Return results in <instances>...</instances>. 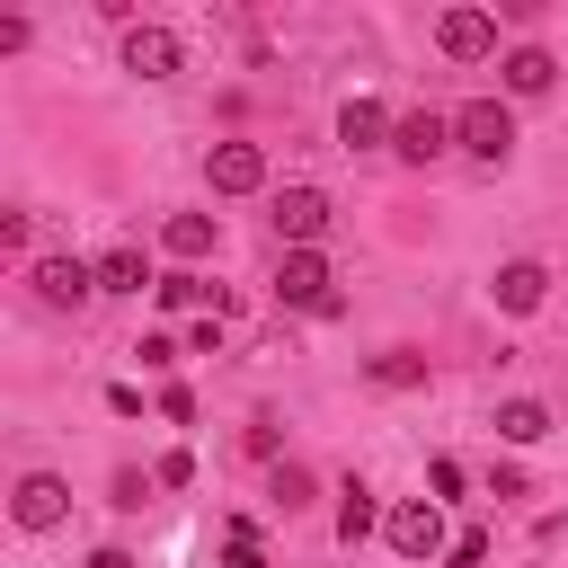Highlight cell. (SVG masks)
Returning a JSON list of instances; mask_svg holds the SVG:
<instances>
[{"mask_svg":"<svg viewBox=\"0 0 568 568\" xmlns=\"http://www.w3.org/2000/svg\"><path fill=\"white\" fill-rule=\"evenodd\" d=\"M275 302L284 311H337V275H328V257L320 248H284V266H275Z\"/></svg>","mask_w":568,"mask_h":568,"instance_id":"cell-1","label":"cell"},{"mask_svg":"<svg viewBox=\"0 0 568 568\" xmlns=\"http://www.w3.org/2000/svg\"><path fill=\"white\" fill-rule=\"evenodd\" d=\"M453 151H470V160H506L515 151V115L497 106V98H470V106H453Z\"/></svg>","mask_w":568,"mask_h":568,"instance_id":"cell-2","label":"cell"},{"mask_svg":"<svg viewBox=\"0 0 568 568\" xmlns=\"http://www.w3.org/2000/svg\"><path fill=\"white\" fill-rule=\"evenodd\" d=\"M382 541H390L399 559H435V550H453V541H444V506H435V497H399V506L382 515Z\"/></svg>","mask_w":568,"mask_h":568,"instance_id":"cell-3","label":"cell"},{"mask_svg":"<svg viewBox=\"0 0 568 568\" xmlns=\"http://www.w3.org/2000/svg\"><path fill=\"white\" fill-rule=\"evenodd\" d=\"M328 222H337V204H328L320 186H284V195H275V240H284V248H320Z\"/></svg>","mask_w":568,"mask_h":568,"instance_id":"cell-4","label":"cell"},{"mask_svg":"<svg viewBox=\"0 0 568 568\" xmlns=\"http://www.w3.org/2000/svg\"><path fill=\"white\" fill-rule=\"evenodd\" d=\"M204 186L213 195H257L266 186V151L257 142H213L204 151Z\"/></svg>","mask_w":568,"mask_h":568,"instance_id":"cell-5","label":"cell"},{"mask_svg":"<svg viewBox=\"0 0 568 568\" xmlns=\"http://www.w3.org/2000/svg\"><path fill=\"white\" fill-rule=\"evenodd\" d=\"M27 284H36V302L80 311V302L98 293V266H89V257H36V275H27Z\"/></svg>","mask_w":568,"mask_h":568,"instance_id":"cell-6","label":"cell"},{"mask_svg":"<svg viewBox=\"0 0 568 568\" xmlns=\"http://www.w3.org/2000/svg\"><path fill=\"white\" fill-rule=\"evenodd\" d=\"M435 44H444L453 62H488V53H497V18H488V9H444V18H435Z\"/></svg>","mask_w":568,"mask_h":568,"instance_id":"cell-7","label":"cell"},{"mask_svg":"<svg viewBox=\"0 0 568 568\" xmlns=\"http://www.w3.org/2000/svg\"><path fill=\"white\" fill-rule=\"evenodd\" d=\"M178 62H186V44H178L169 27H151V18L124 27V71H133V80H169Z\"/></svg>","mask_w":568,"mask_h":568,"instance_id":"cell-8","label":"cell"},{"mask_svg":"<svg viewBox=\"0 0 568 568\" xmlns=\"http://www.w3.org/2000/svg\"><path fill=\"white\" fill-rule=\"evenodd\" d=\"M390 151H399V160H417V169H426V160H444V151H453V115L408 106V115L390 124Z\"/></svg>","mask_w":568,"mask_h":568,"instance_id":"cell-9","label":"cell"},{"mask_svg":"<svg viewBox=\"0 0 568 568\" xmlns=\"http://www.w3.org/2000/svg\"><path fill=\"white\" fill-rule=\"evenodd\" d=\"M9 515H18L27 532H53V524L71 515V488H62L53 470H27V479H18V497H9Z\"/></svg>","mask_w":568,"mask_h":568,"instance_id":"cell-10","label":"cell"},{"mask_svg":"<svg viewBox=\"0 0 568 568\" xmlns=\"http://www.w3.org/2000/svg\"><path fill=\"white\" fill-rule=\"evenodd\" d=\"M488 293H497V311H515V320H524V311H541V293H550V266H541V257H506V266L488 275Z\"/></svg>","mask_w":568,"mask_h":568,"instance_id":"cell-11","label":"cell"},{"mask_svg":"<svg viewBox=\"0 0 568 568\" xmlns=\"http://www.w3.org/2000/svg\"><path fill=\"white\" fill-rule=\"evenodd\" d=\"M390 124H399V115H382V98H346V106H337V142H346V151L390 142Z\"/></svg>","mask_w":568,"mask_h":568,"instance_id":"cell-12","label":"cell"},{"mask_svg":"<svg viewBox=\"0 0 568 568\" xmlns=\"http://www.w3.org/2000/svg\"><path fill=\"white\" fill-rule=\"evenodd\" d=\"M497 71H506V89H515V98H541V89H550V80H559V62H550V53H541V44H515V53H506V62H497Z\"/></svg>","mask_w":568,"mask_h":568,"instance_id":"cell-13","label":"cell"},{"mask_svg":"<svg viewBox=\"0 0 568 568\" xmlns=\"http://www.w3.org/2000/svg\"><path fill=\"white\" fill-rule=\"evenodd\" d=\"M541 435H550L541 399H497V444H541Z\"/></svg>","mask_w":568,"mask_h":568,"instance_id":"cell-14","label":"cell"},{"mask_svg":"<svg viewBox=\"0 0 568 568\" xmlns=\"http://www.w3.org/2000/svg\"><path fill=\"white\" fill-rule=\"evenodd\" d=\"M160 240H169V257H213V213H169Z\"/></svg>","mask_w":568,"mask_h":568,"instance_id":"cell-15","label":"cell"},{"mask_svg":"<svg viewBox=\"0 0 568 568\" xmlns=\"http://www.w3.org/2000/svg\"><path fill=\"white\" fill-rule=\"evenodd\" d=\"M337 497H346V506H337V541H346V550H355V541H364V532H373V524H382V506H373V488H364V479H346V488H337Z\"/></svg>","mask_w":568,"mask_h":568,"instance_id":"cell-16","label":"cell"},{"mask_svg":"<svg viewBox=\"0 0 568 568\" xmlns=\"http://www.w3.org/2000/svg\"><path fill=\"white\" fill-rule=\"evenodd\" d=\"M142 284H151L142 248H106V257H98V293H142Z\"/></svg>","mask_w":568,"mask_h":568,"instance_id":"cell-17","label":"cell"},{"mask_svg":"<svg viewBox=\"0 0 568 568\" xmlns=\"http://www.w3.org/2000/svg\"><path fill=\"white\" fill-rule=\"evenodd\" d=\"M151 293H160L169 311H204V302H213V320H222V284H204V275H160Z\"/></svg>","mask_w":568,"mask_h":568,"instance_id":"cell-18","label":"cell"},{"mask_svg":"<svg viewBox=\"0 0 568 568\" xmlns=\"http://www.w3.org/2000/svg\"><path fill=\"white\" fill-rule=\"evenodd\" d=\"M364 373H373L382 390H417V382H426V355H417V346H390V355H373Z\"/></svg>","mask_w":568,"mask_h":568,"instance_id":"cell-19","label":"cell"},{"mask_svg":"<svg viewBox=\"0 0 568 568\" xmlns=\"http://www.w3.org/2000/svg\"><path fill=\"white\" fill-rule=\"evenodd\" d=\"M222 568H266V541H257L248 515H231V532H222Z\"/></svg>","mask_w":568,"mask_h":568,"instance_id":"cell-20","label":"cell"},{"mask_svg":"<svg viewBox=\"0 0 568 568\" xmlns=\"http://www.w3.org/2000/svg\"><path fill=\"white\" fill-rule=\"evenodd\" d=\"M275 506H284V515L311 506V470H302V462H275Z\"/></svg>","mask_w":568,"mask_h":568,"instance_id":"cell-21","label":"cell"},{"mask_svg":"<svg viewBox=\"0 0 568 568\" xmlns=\"http://www.w3.org/2000/svg\"><path fill=\"white\" fill-rule=\"evenodd\" d=\"M186 479H195V453H186V444H178V453H160V462H151V488H186Z\"/></svg>","mask_w":568,"mask_h":568,"instance_id":"cell-22","label":"cell"},{"mask_svg":"<svg viewBox=\"0 0 568 568\" xmlns=\"http://www.w3.org/2000/svg\"><path fill=\"white\" fill-rule=\"evenodd\" d=\"M426 488H435V506H444V497H462V462H453V453H435V462H426Z\"/></svg>","mask_w":568,"mask_h":568,"instance_id":"cell-23","label":"cell"},{"mask_svg":"<svg viewBox=\"0 0 568 568\" xmlns=\"http://www.w3.org/2000/svg\"><path fill=\"white\" fill-rule=\"evenodd\" d=\"M444 559H453V568H488V532H479V524H470V532H453V550H444Z\"/></svg>","mask_w":568,"mask_h":568,"instance_id":"cell-24","label":"cell"},{"mask_svg":"<svg viewBox=\"0 0 568 568\" xmlns=\"http://www.w3.org/2000/svg\"><path fill=\"white\" fill-rule=\"evenodd\" d=\"M160 417H169V426H186V417H195V390H186V382H169V390H160Z\"/></svg>","mask_w":568,"mask_h":568,"instance_id":"cell-25","label":"cell"},{"mask_svg":"<svg viewBox=\"0 0 568 568\" xmlns=\"http://www.w3.org/2000/svg\"><path fill=\"white\" fill-rule=\"evenodd\" d=\"M186 355H222V320H195L186 328Z\"/></svg>","mask_w":568,"mask_h":568,"instance_id":"cell-26","label":"cell"},{"mask_svg":"<svg viewBox=\"0 0 568 568\" xmlns=\"http://www.w3.org/2000/svg\"><path fill=\"white\" fill-rule=\"evenodd\" d=\"M89 568H133V550H115V541H106V550H89Z\"/></svg>","mask_w":568,"mask_h":568,"instance_id":"cell-27","label":"cell"}]
</instances>
